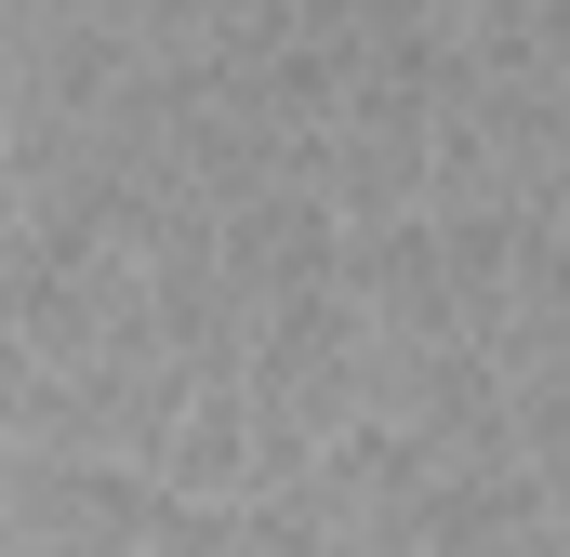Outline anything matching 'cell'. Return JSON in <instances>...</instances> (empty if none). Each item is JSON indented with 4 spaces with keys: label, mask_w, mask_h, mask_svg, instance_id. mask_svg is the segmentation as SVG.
Returning <instances> with one entry per match:
<instances>
[{
    "label": "cell",
    "mask_w": 570,
    "mask_h": 557,
    "mask_svg": "<svg viewBox=\"0 0 570 557\" xmlns=\"http://www.w3.org/2000/svg\"><path fill=\"white\" fill-rule=\"evenodd\" d=\"M159 491L173 505H266V412H253V385H199Z\"/></svg>",
    "instance_id": "7a4b0ae2"
},
{
    "label": "cell",
    "mask_w": 570,
    "mask_h": 557,
    "mask_svg": "<svg viewBox=\"0 0 570 557\" xmlns=\"http://www.w3.org/2000/svg\"><path fill=\"white\" fill-rule=\"evenodd\" d=\"M464 53L491 80H570V0H478Z\"/></svg>",
    "instance_id": "3957f363"
},
{
    "label": "cell",
    "mask_w": 570,
    "mask_h": 557,
    "mask_svg": "<svg viewBox=\"0 0 570 557\" xmlns=\"http://www.w3.org/2000/svg\"><path fill=\"white\" fill-rule=\"evenodd\" d=\"M173 491L107 451H0V557H159Z\"/></svg>",
    "instance_id": "6da1fadb"
},
{
    "label": "cell",
    "mask_w": 570,
    "mask_h": 557,
    "mask_svg": "<svg viewBox=\"0 0 570 557\" xmlns=\"http://www.w3.org/2000/svg\"><path fill=\"white\" fill-rule=\"evenodd\" d=\"M399 13H425V27H451V40L478 27V0H399Z\"/></svg>",
    "instance_id": "277c9868"
}]
</instances>
